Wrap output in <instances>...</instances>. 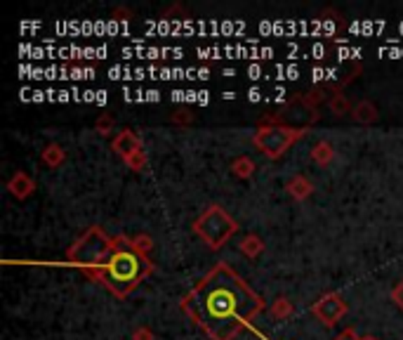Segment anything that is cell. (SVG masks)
I'll return each mask as SVG.
<instances>
[{
  "label": "cell",
  "instance_id": "cell-1",
  "mask_svg": "<svg viewBox=\"0 0 403 340\" xmlns=\"http://www.w3.org/2000/svg\"><path fill=\"white\" fill-rule=\"evenodd\" d=\"M257 307V298L224 267L214 269L186 298V310L212 333L214 340H229Z\"/></svg>",
  "mask_w": 403,
  "mask_h": 340
},
{
  "label": "cell",
  "instance_id": "cell-2",
  "mask_svg": "<svg viewBox=\"0 0 403 340\" xmlns=\"http://www.w3.org/2000/svg\"><path fill=\"white\" fill-rule=\"evenodd\" d=\"M104 269H107L109 284L123 291L121 286L132 288L137 284V279L146 272V260L139 258V253L130 251V248H116V251H111V255H109Z\"/></svg>",
  "mask_w": 403,
  "mask_h": 340
},
{
  "label": "cell",
  "instance_id": "cell-3",
  "mask_svg": "<svg viewBox=\"0 0 403 340\" xmlns=\"http://www.w3.org/2000/svg\"><path fill=\"white\" fill-rule=\"evenodd\" d=\"M250 100H252V102L259 100V90H250Z\"/></svg>",
  "mask_w": 403,
  "mask_h": 340
}]
</instances>
